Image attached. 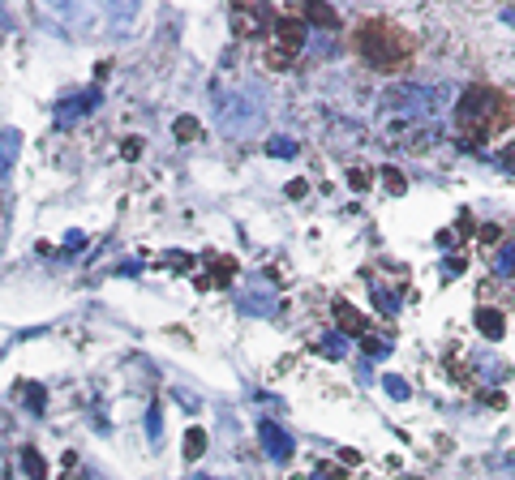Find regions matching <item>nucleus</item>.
I'll list each match as a JSON object with an SVG mask.
<instances>
[{"label": "nucleus", "instance_id": "f257e3e1", "mask_svg": "<svg viewBox=\"0 0 515 480\" xmlns=\"http://www.w3.org/2000/svg\"><path fill=\"white\" fill-rule=\"evenodd\" d=\"M511 120H515V104L502 90H494V86H468L464 90V99H459V133L464 138L485 142V138L502 133Z\"/></svg>", "mask_w": 515, "mask_h": 480}, {"label": "nucleus", "instance_id": "f03ea898", "mask_svg": "<svg viewBox=\"0 0 515 480\" xmlns=\"http://www.w3.org/2000/svg\"><path fill=\"white\" fill-rule=\"evenodd\" d=\"M357 47H361V56L370 60L374 69H395L412 52L408 35L395 31V26H386V22H370V26H361L357 31Z\"/></svg>", "mask_w": 515, "mask_h": 480}, {"label": "nucleus", "instance_id": "7ed1b4c3", "mask_svg": "<svg viewBox=\"0 0 515 480\" xmlns=\"http://www.w3.org/2000/svg\"><path fill=\"white\" fill-rule=\"evenodd\" d=\"M271 35H275V39H271V47H266V65L279 73V69H288L292 56H297L301 47H305L309 26H305V22H297V17H279L275 26H271Z\"/></svg>", "mask_w": 515, "mask_h": 480}, {"label": "nucleus", "instance_id": "20e7f679", "mask_svg": "<svg viewBox=\"0 0 515 480\" xmlns=\"http://www.w3.org/2000/svg\"><path fill=\"white\" fill-rule=\"evenodd\" d=\"M258 438H262L266 454H271L275 463H288V459H292V438L284 433L279 424H271V420H258Z\"/></svg>", "mask_w": 515, "mask_h": 480}, {"label": "nucleus", "instance_id": "39448f33", "mask_svg": "<svg viewBox=\"0 0 515 480\" xmlns=\"http://www.w3.org/2000/svg\"><path fill=\"white\" fill-rule=\"evenodd\" d=\"M473 322H477V331H481L485 339H494V343H498V339H502V331H507V322H502V313H498V309H477V317H473Z\"/></svg>", "mask_w": 515, "mask_h": 480}, {"label": "nucleus", "instance_id": "423d86ee", "mask_svg": "<svg viewBox=\"0 0 515 480\" xmlns=\"http://www.w3.org/2000/svg\"><path fill=\"white\" fill-rule=\"evenodd\" d=\"M335 317H339V326H343V335H361V331H365L361 313H352V305H343V300H335Z\"/></svg>", "mask_w": 515, "mask_h": 480}, {"label": "nucleus", "instance_id": "0eeeda50", "mask_svg": "<svg viewBox=\"0 0 515 480\" xmlns=\"http://www.w3.org/2000/svg\"><path fill=\"white\" fill-rule=\"evenodd\" d=\"M22 467H26V476H31V480H47V463H43V454H39L35 446L22 450Z\"/></svg>", "mask_w": 515, "mask_h": 480}, {"label": "nucleus", "instance_id": "6e6552de", "mask_svg": "<svg viewBox=\"0 0 515 480\" xmlns=\"http://www.w3.org/2000/svg\"><path fill=\"white\" fill-rule=\"evenodd\" d=\"M202 450H206V433H202V429H189V433H185V459H198Z\"/></svg>", "mask_w": 515, "mask_h": 480}, {"label": "nucleus", "instance_id": "1a4fd4ad", "mask_svg": "<svg viewBox=\"0 0 515 480\" xmlns=\"http://www.w3.org/2000/svg\"><path fill=\"white\" fill-rule=\"evenodd\" d=\"M305 17L313 22V26H335V9H331V5H309Z\"/></svg>", "mask_w": 515, "mask_h": 480}, {"label": "nucleus", "instance_id": "9d476101", "mask_svg": "<svg viewBox=\"0 0 515 480\" xmlns=\"http://www.w3.org/2000/svg\"><path fill=\"white\" fill-rule=\"evenodd\" d=\"M172 129H177V138H181V142H193V138H198V133H202V124H198V120H193V116H181L177 124H172Z\"/></svg>", "mask_w": 515, "mask_h": 480}, {"label": "nucleus", "instance_id": "9b49d317", "mask_svg": "<svg viewBox=\"0 0 515 480\" xmlns=\"http://www.w3.org/2000/svg\"><path fill=\"white\" fill-rule=\"evenodd\" d=\"M412 99H425V94H421V90L400 86V90H391V94H386V104H391V108H412Z\"/></svg>", "mask_w": 515, "mask_h": 480}, {"label": "nucleus", "instance_id": "f8f14e48", "mask_svg": "<svg viewBox=\"0 0 515 480\" xmlns=\"http://www.w3.org/2000/svg\"><path fill=\"white\" fill-rule=\"evenodd\" d=\"M266 155H275V159H292V155H297V142L275 138V142H266Z\"/></svg>", "mask_w": 515, "mask_h": 480}, {"label": "nucleus", "instance_id": "ddd939ff", "mask_svg": "<svg viewBox=\"0 0 515 480\" xmlns=\"http://www.w3.org/2000/svg\"><path fill=\"white\" fill-rule=\"evenodd\" d=\"M13 150H17V133H0V167H9L13 163Z\"/></svg>", "mask_w": 515, "mask_h": 480}, {"label": "nucleus", "instance_id": "4468645a", "mask_svg": "<svg viewBox=\"0 0 515 480\" xmlns=\"http://www.w3.org/2000/svg\"><path fill=\"white\" fill-rule=\"evenodd\" d=\"M386 395H391V399H408V382H400V377H386Z\"/></svg>", "mask_w": 515, "mask_h": 480}, {"label": "nucleus", "instance_id": "2eb2a0df", "mask_svg": "<svg viewBox=\"0 0 515 480\" xmlns=\"http://www.w3.org/2000/svg\"><path fill=\"white\" fill-rule=\"evenodd\" d=\"M26 403H31V412H43V386H31L26 390Z\"/></svg>", "mask_w": 515, "mask_h": 480}, {"label": "nucleus", "instance_id": "dca6fc26", "mask_svg": "<svg viewBox=\"0 0 515 480\" xmlns=\"http://www.w3.org/2000/svg\"><path fill=\"white\" fill-rule=\"evenodd\" d=\"M374 300H378V309H382V313H395V300H391L382 288H374Z\"/></svg>", "mask_w": 515, "mask_h": 480}, {"label": "nucleus", "instance_id": "f3484780", "mask_svg": "<svg viewBox=\"0 0 515 480\" xmlns=\"http://www.w3.org/2000/svg\"><path fill=\"white\" fill-rule=\"evenodd\" d=\"M322 351H327V356L335 361V356H343V343H339V339L331 335V339H322Z\"/></svg>", "mask_w": 515, "mask_h": 480}, {"label": "nucleus", "instance_id": "a211bd4d", "mask_svg": "<svg viewBox=\"0 0 515 480\" xmlns=\"http://www.w3.org/2000/svg\"><path fill=\"white\" fill-rule=\"evenodd\" d=\"M498 270L507 274V270H515V249H502V258H498Z\"/></svg>", "mask_w": 515, "mask_h": 480}, {"label": "nucleus", "instance_id": "6ab92c4d", "mask_svg": "<svg viewBox=\"0 0 515 480\" xmlns=\"http://www.w3.org/2000/svg\"><path fill=\"white\" fill-rule=\"evenodd\" d=\"M386 189H391V193H404V176H395V172H386Z\"/></svg>", "mask_w": 515, "mask_h": 480}, {"label": "nucleus", "instance_id": "aec40b11", "mask_svg": "<svg viewBox=\"0 0 515 480\" xmlns=\"http://www.w3.org/2000/svg\"><path fill=\"white\" fill-rule=\"evenodd\" d=\"M365 351H370V356H382L386 343H382V339H365Z\"/></svg>", "mask_w": 515, "mask_h": 480}, {"label": "nucleus", "instance_id": "412c9836", "mask_svg": "<svg viewBox=\"0 0 515 480\" xmlns=\"http://www.w3.org/2000/svg\"><path fill=\"white\" fill-rule=\"evenodd\" d=\"M348 181H352V189H370V176H365V172H352Z\"/></svg>", "mask_w": 515, "mask_h": 480}, {"label": "nucleus", "instance_id": "4be33fe9", "mask_svg": "<svg viewBox=\"0 0 515 480\" xmlns=\"http://www.w3.org/2000/svg\"><path fill=\"white\" fill-rule=\"evenodd\" d=\"M142 155V142H125V159H138Z\"/></svg>", "mask_w": 515, "mask_h": 480}, {"label": "nucleus", "instance_id": "5701e85b", "mask_svg": "<svg viewBox=\"0 0 515 480\" xmlns=\"http://www.w3.org/2000/svg\"><path fill=\"white\" fill-rule=\"evenodd\" d=\"M464 270V258H447V274H459Z\"/></svg>", "mask_w": 515, "mask_h": 480}, {"label": "nucleus", "instance_id": "b1692460", "mask_svg": "<svg viewBox=\"0 0 515 480\" xmlns=\"http://www.w3.org/2000/svg\"><path fill=\"white\" fill-rule=\"evenodd\" d=\"M502 163H515V146H511V150H502Z\"/></svg>", "mask_w": 515, "mask_h": 480}]
</instances>
